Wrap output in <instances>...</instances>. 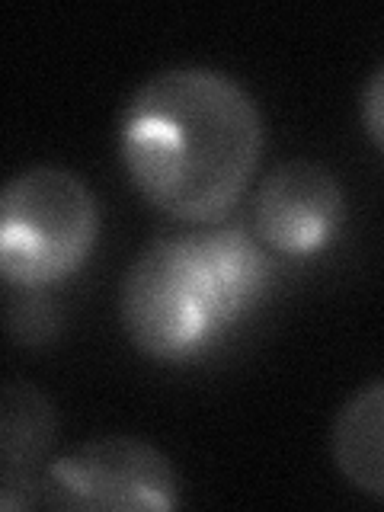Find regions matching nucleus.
I'll list each match as a JSON object with an SVG mask.
<instances>
[{
    "label": "nucleus",
    "instance_id": "1",
    "mask_svg": "<svg viewBox=\"0 0 384 512\" xmlns=\"http://www.w3.org/2000/svg\"><path fill=\"white\" fill-rule=\"evenodd\" d=\"M263 112L231 74L164 68L128 96L119 160L138 196L173 221L218 224L260 167Z\"/></svg>",
    "mask_w": 384,
    "mask_h": 512
},
{
    "label": "nucleus",
    "instance_id": "2",
    "mask_svg": "<svg viewBox=\"0 0 384 512\" xmlns=\"http://www.w3.org/2000/svg\"><path fill=\"white\" fill-rule=\"evenodd\" d=\"M100 240V202L77 173L29 167L0 196V276L23 292L71 279Z\"/></svg>",
    "mask_w": 384,
    "mask_h": 512
},
{
    "label": "nucleus",
    "instance_id": "3",
    "mask_svg": "<svg viewBox=\"0 0 384 512\" xmlns=\"http://www.w3.org/2000/svg\"><path fill=\"white\" fill-rule=\"evenodd\" d=\"M119 317L141 356L164 365L199 359L228 333L189 234H164L135 256L119 285Z\"/></svg>",
    "mask_w": 384,
    "mask_h": 512
},
{
    "label": "nucleus",
    "instance_id": "4",
    "mask_svg": "<svg viewBox=\"0 0 384 512\" xmlns=\"http://www.w3.org/2000/svg\"><path fill=\"white\" fill-rule=\"evenodd\" d=\"M39 503L77 512H170L183 503L180 474L138 436H96L48 461Z\"/></svg>",
    "mask_w": 384,
    "mask_h": 512
},
{
    "label": "nucleus",
    "instance_id": "5",
    "mask_svg": "<svg viewBox=\"0 0 384 512\" xmlns=\"http://www.w3.org/2000/svg\"><path fill=\"white\" fill-rule=\"evenodd\" d=\"M343 224L346 192L336 173L317 160H285L256 189L253 231L276 256L308 260L324 253Z\"/></svg>",
    "mask_w": 384,
    "mask_h": 512
},
{
    "label": "nucleus",
    "instance_id": "6",
    "mask_svg": "<svg viewBox=\"0 0 384 512\" xmlns=\"http://www.w3.org/2000/svg\"><path fill=\"white\" fill-rule=\"evenodd\" d=\"M55 442V407L26 381L4 384L0 397V506L7 512L39 506L45 458Z\"/></svg>",
    "mask_w": 384,
    "mask_h": 512
},
{
    "label": "nucleus",
    "instance_id": "7",
    "mask_svg": "<svg viewBox=\"0 0 384 512\" xmlns=\"http://www.w3.org/2000/svg\"><path fill=\"white\" fill-rule=\"evenodd\" d=\"M192 247L212 285L224 327H237L266 301L276 266L266 244L244 224H215L208 231H192Z\"/></svg>",
    "mask_w": 384,
    "mask_h": 512
},
{
    "label": "nucleus",
    "instance_id": "8",
    "mask_svg": "<svg viewBox=\"0 0 384 512\" xmlns=\"http://www.w3.org/2000/svg\"><path fill=\"white\" fill-rule=\"evenodd\" d=\"M330 458L359 493L384 500V378L365 384L336 410Z\"/></svg>",
    "mask_w": 384,
    "mask_h": 512
},
{
    "label": "nucleus",
    "instance_id": "9",
    "mask_svg": "<svg viewBox=\"0 0 384 512\" xmlns=\"http://www.w3.org/2000/svg\"><path fill=\"white\" fill-rule=\"evenodd\" d=\"M359 116H362L365 135L372 138V144L384 154V64H378L365 80L362 100H359Z\"/></svg>",
    "mask_w": 384,
    "mask_h": 512
}]
</instances>
